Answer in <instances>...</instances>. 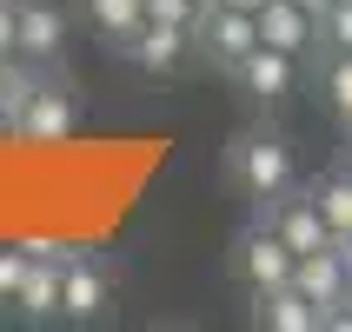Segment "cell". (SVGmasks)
I'll return each instance as SVG.
<instances>
[{
    "label": "cell",
    "mask_w": 352,
    "mask_h": 332,
    "mask_svg": "<svg viewBox=\"0 0 352 332\" xmlns=\"http://www.w3.org/2000/svg\"><path fill=\"white\" fill-rule=\"evenodd\" d=\"M253 20H259V40L279 47V54H293V60H306L319 47V14H306L299 0H266Z\"/></svg>",
    "instance_id": "30bf717a"
},
{
    "label": "cell",
    "mask_w": 352,
    "mask_h": 332,
    "mask_svg": "<svg viewBox=\"0 0 352 332\" xmlns=\"http://www.w3.org/2000/svg\"><path fill=\"white\" fill-rule=\"evenodd\" d=\"M80 14H87V27H94L107 47H120V40L146 20V0H80Z\"/></svg>",
    "instance_id": "9a60e30c"
},
{
    "label": "cell",
    "mask_w": 352,
    "mask_h": 332,
    "mask_svg": "<svg viewBox=\"0 0 352 332\" xmlns=\"http://www.w3.org/2000/svg\"><path fill=\"white\" fill-rule=\"evenodd\" d=\"M226 179H233L239 199H253V213L266 206V199H279L299 179L286 133H273V126H239L233 146H226Z\"/></svg>",
    "instance_id": "6da1fadb"
},
{
    "label": "cell",
    "mask_w": 352,
    "mask_h": 332,
    "mask_svg": "<svg viewBox=\"0 0 352 332\" xmlns=\"http://www.w3.org/2000/svg\"><path fill=\"white\" fill-rule=\"evenodd\" d=\"M34 60H27V54H7V60H0V113H7V120H14V107H20V100H27V93H34Z\"/></svg>",
    "instance_id": "e0dca14e"
},
{
    "label": "cell",
    "mask_w": 352,
    "mask_h": 332,
    "mask_svg": "<svg viewBox=\"0 0 352 332\" xmlns=\"http://www.w3.org/2000/svg\"><path fill=\"white\" fill-rule=\"evenodd\" d=\"M253 326H266V332H319V306L286 279V286L253 293Z\"/></svg>",
    "instance_id": "7c38bea8"
},
{
    "label": "cell",
    "mask_w": 352,
    "mask_h": 332,
    "mask_svg": "<svg viewBox=\"0 0 352 332\" xmlns=\"http://www.w3.org/2000/svg\"><path fill=\"white\" fill-rule=\"evenodd\" d=\"M20 54V27H14V0H0V60Z\"/></svg>",
    "instance_id": "44dd1931"
},
{
    "label": "cell",
    "mask_w": 352,
    "mask_h": 332,
    "mask_svg": "<svg viewBox=\"0 0 352 332\" xmlns=\"http://www.w3.org/2000/svg\"><path fill=\"white\" fill-rule=\"evenodd\" d=\"M313 199H319L326 233H333V239H352V166H339V173L313 179Z\"/></svg>",
    "instance_id": "2e32d148"
},
{
    "label": "cell",
    "mask_w": 352,
    "mask_h": 332,
    "mask_svg": "<svg viewBox=\"0 0 352 332\" xmlns=\"http://www.w3.org/2000/svg\"><path fill=\"white\" fill-rule=\"evenodd\" d=\"M20 273H27V253H20V246H0V313H14Z\"/></svg>",
    "instance_id": "d6986e66"
},
{
    "label": "cell",
    "mask_w": 352,
    "mask_h": 332,
    "mask_svg": "<svg viewBox=\"0 0 352 332\" xmlns=\"http://www.w3.org/2000/svg\"><path fill=\"white\" fill-rule=\"evenodd\" d=\"M253 47H259V20L239 14V7H226V0H213V7L193 20V54L206 60L213 74H233Z\"/></svg>",
    "instance_id": "3957f363"
},
{
    "label": "cell",
    "mask_w": 352,
    "mask_h": 332,
    "mask_svg": "<svg viewBox=\"0 0 352 332\" xmlns=\"http://www.w3.org/2000/svg\"><path fill=\"white\" fill-rule=\"evenodd\" d=\"M107 313H113V273L94 253L67 246V259H60V326H100Z\"/></svg>",
    "instance_id": "7a4b0ae2"
},
{
    "label": "cell",
    "mask_w": 352,
    "mask_h": 332,
    "mask_svg": "<svg viewBox=\"0 0 352 332\" xmlns=\"http://www.w3.org/2000/svg\"><path fill=\"white\" fill-rule=\"evenodd\" d=\"M20 253L27 259H67V246H60V239H14Z\"/></svg>",
    "instance_id": "7402d4cb"
},
{
    "label": "cell",
    "mask_w": 352,
    "mask_h": 332,
    "mask_svg": "<svg viewBox=\"0 0 352 332\" xmlns=\"http://www.w3.org/2000/svg\"><path fill=\"white\" fill-rule=\"evenodd\" d=\"M0 133H7V113H0Z\"/></svg>",
    "instance_id": "484cf974"
},
{
    "label": "cell",
    "mask_w": 352,
    "mask_h": 332,
    "mask_svg": "<svg viewBox=\"0 0 352 332\" xmlns=\"http://www.w3.org/2000/svg\"><path fill=\"white\" fill-rule=\"evenodd\" d=\"M226 80H233V87H239L246 100H253V107H286V100H293V87H299V60L259 40V47H253L246 60H239V67H233Z\"/></svg>",
    "instance_id": "8992f818"
},
{
    "label": "cell",
    "mask_w": 352,
    "mask_h": 332,
    "mask_svg": "<svg viewBox=\"0 0 352 332\" xmlns=\"http://www.w3.org/2000/svg\"><path fill=\"white\" fill-rule=\"evenodd\" d=\"M113 54L133 60L140 74H173V67H186V54H193V27H173V20H140V27L120 40Z\"/></svg>",
    "instance_id": "ba28073f"
},
{
    "label": "cell",
    "mask_w": 352,
    "mask_h": 332,
    "mask_svg": "<svg viewBox=\"0 0 352 332\" xmlns=\"http://www.w3.org/2000/svg\"><path fill=\"white\" fill-rule=\"evenodd\" d=\"M80 126V100L74 87H54V80H34V93L14 107V120H7V133L14 140H34V146H54V140H67Z\"/></svg>",
    "instance_id": "5b68a950"
},
{
    "label": "cell",
    "mask_w": 352,
    "mask_h": 332,
    "mask_svg": "<svg viewBox=\"0 0 352 332\" xmlns=\"http://www.w3.org/2000/svg\"><path fill=\"white\" fill-rule=\"evenodd\" d=\"M14 319L20 326H54L60 319V259H27L14 293Z\"/></svg>",
    "instance_id": "8fae6325"
},
{
    "label": "cell",
    "mask_w": 352,
    "mask_h": 332,
    "mask_svg": "<svg viewBox=\"0 0 352 332\" xmlns=\"http://www.w3.org/2000/svg\"><path fill=\"white\" fill-rule=\"evenodd\" d=\"M199 7H213V0H199Z\"/></svg>",
    "instance_id": "83f0119b"
},
{
    "label": "cell",
    "mask_w": 352,
    "mask_h": 332,
    "mask_svg": "<svg viewBox=\"0 0 352 332\" xmlns=\"http://www.w3.org/2000/svg\"><path fill=\"white\" fill-rule=\"evenodd\" d=\"M226 7H239V14H259V7H266V0H226Z\"/></svg>",
    "instance_id": "cb8c5ba5"
},
{
    "label": "cell",
    "mask_w": 352,
    "mask_h": 332,
    "mask_svg": "<svg viewBox=\"0 0 352 332\" xmlns=\"http://www.w3.org/2000/svg\"><path fill=\"white\" fill-rule=\"evenodd\" d=\"M199 14H206L199 0H146V20H173V27H193Z\"/></svg>",
    "instance_id": "ffe728a7"
},
{
    "label": "cell",
    "mask_w": 352,
    "mask_h": 332,
    "mask_svg": "<svg viewBox=\"0 0 352 332\" xmlns=\"http://www.w3.org/2000/svg\"><path fill=\"white\" fill-rule=\"evenodd\" d=\"M259 219H266V226H273V233L286 239L293 253H319V246H339V239L326 233V219H319L313 186H306V193H299V186H286L279 199H266V206H259Z\"/></svg>",
    "instance_id": "52a82bcc"
},
{
    "label": "cell",
    "mask_w": 352,
    "mask_h": 332,
    "mask_svg": "<svg viewBox=\"0 0 352 332\" xmlns=\"http://www.w3.org/2000/svg\"><path fill=\"white\" fill-rule=\"evenodd\" d=\"M293 259H299V253H293V246H286V239H279L259 213H253V226H239V233H233V273H239L246 293L286 286V279H293Z\"/></svg>",
    "instance_id": "277c9868"
},
{
    "label": "cell",
    "mask_w": 352,
    "mask_h": 332,
    "mask_svg": "<svg viewBox=\"0 0 352 332\" xmlns=\"http://www.w3.org/2000/svg\"><path fill=\"white\" fill-rule=\"evenodd\" d=\"M339 259H346V293H352V239H339Z\"/></svg>",
    "instance_id": "603a6c76"
},
{
    "label": "cell",
    "mask_w": 352,
    "mask_h": 332,
    "mask_svg": "<svg viewBox=\"0 0 352 332\" xmlns=\"http://www.w3.org/2000/svg\"><path fill=\"white\" fill-rule=\"evenodd\" d=\"M299 7H306V14H326V0H299Z\"/></svg>",
    "instance_id": "d4e9b609"
},
{
    "label": "cell",
    "mask_w": 352,
    "mask_h": 332,
    "mask_svg": "<svg viewBox=\"0 0 352 332\" xmlns=\"http://www.w3.org/2000/svg\"><path fill=\"white\" fill-rule=\"evenodd\" d=\"M313 87H319V107L339 120L352 133V54H339V47H319V74H313Z\"/></svg>",
    "instance_id": "5bb4252c"
},
{
    "label": "cell",
    "mask_w": 352,
    "mask_h": 332,
    "mask_svg": "<svg viewBox=\"0 0 352 332\" xmlns=\"http://www.w3.org/2000/svg\"><path fill=\"white\" fill-rule=\"evenodd\" d=\"M14 27H20V54L34 67H54L67 54V14L54 0H14Z\"/></svg>",
    "instance_id": "9c48e42d"
},
{
    "label": "cell",
    "mask_w": 352,
    "mask_h": 332,
    "mask_svg": "<svg viewBox=\"0 0 352 332\" xmlns=\"http://www.w3.org/2000/svg\"><path fill=\"white\" fill-rule=\"evenodd\" d=\"M346 166H352V146H346Z\"/></svg>",
    "instance_id": "4316f807"
},
{
    "label": "cell",
    "mask_w": 352,
    "mask_h": 332,
    "mask_svg": "<svg viewBox=\"0 0 352 332\" xmlns=\"http://www.w3.org/2000/svg\"><path fill=\"white\" fill-rule=\"evenodd\" d=\"M293 286L319 306V319H326V306H339L346 299V259H339V246H319V253H299L293 259Z\"/></svg>",
    "instance_id": "4fadbf2b"
},
{
    "label": "cell",
    "mask_w": 352,
    "mask_h": 332,
    "mask_svg": "<svg viewBox=\"0 0 352 332\" xmlns=\"http://www.w3.org/2000/svg\"><path fill=\"white\" fill-rule=\"evenodd\" d=\"M319 47L352 54V0H326V14H319Z\"/></svg>",
    "instance_id": "ac0fdd59"
}]
</instances>
